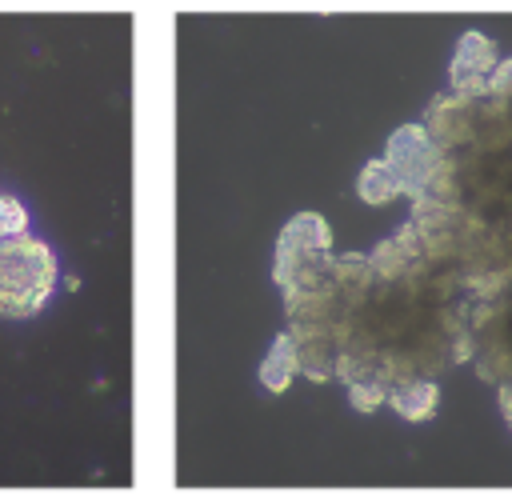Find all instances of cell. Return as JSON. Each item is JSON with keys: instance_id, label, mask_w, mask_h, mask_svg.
<instances>
[{"instance_id": "cell-6", "label": "cell", "mask_w": 512, "mask_h": 504, "mask_svg": "<svg viewBox=\"0 0 512 504\" xmlns=\"http://www.w3.org/2000/svg\"><path fill=\"white\" fill-rule=\"evenodd\" d=\"M356 192H360L364 204H388V200L404 196V192H400V180H396V172H392V164H388L384 156L364 164V172H360V180H356Z\"/></svg>"}, {"instance_id": "cell-7", "label": "cell", "mask_w": 512, "mask_h": 504, "mask_svg": "<svg viewBox=\"0 0 512 504\" xmlns=\"http://www.w3.org/2000/svg\"><path fill=\"white\" fill-rule=\"evenodd\" d=\"M28 236V212L16 196H0V240Z\"/></svg>"}, {"instance_id": "cell-2", "label": "cell", "mask_w": 512, "mask_h": 504, "mask_svg": "<svg viewBox=\"0 0 512 504\" xmlns=\"http://www.w3.org/2000/svg\"><path fill=\"white\" fill-rule=\"evenodd\" d=\"M332 248V232H328V220L316 216V212H300L292 224H284L280 232V244H276V284L284 288L312 256L328 252Z\"/></svg>"}, {"instance_id": "cell-5", "label": "cell", "mask_w": 512, "mask_h": 504, "mask_svg": "<svg viewBox=\"0 0 512 504\" xmlns=\"http://www.w3.org/2000/svg\"><path fill=\"white\" fill-rule=\"evenodd\" d=\"M436 400H440V392H436V380L432 376H408V380H400V384L388 388V404L404 420H428L436 412Z\"/></svg>"}, {"instance_id": "cell-4", "label": "cell", "mask_w": 512, "mask_h": 504, "mask_svg": "<svg viewBox=\"0 0 512 504\" xmlns=\"http://www.w3.org/2000/svg\"><path fill=\"white\" fill-rule=\"evenodd\" d=\"M296 372H300V340H296V332H280L260 364V384L268 392H288Z\"/></svg>"}, {"instance_id": "cell-3", "label": "cell", "mask_w": 512, "mask_h": 504, "mask_svg": "<svg viewBox=\"0 0 512 504\" xmlns=\"http://www.w3.org/2000/svg\"><path fill=\"white\" fill-rule=\"evenodd\" d=\"M496 72V44L484 32H464L456 60H452V92L476 96L488 88V76Z\"/></svg>"}, {"instance_id": "cell-1", "label": "cell", "mask_w": 512, "mask_h": 504, "mask_svg": "<svg viewBox=\"0 0 512 504\" xmlns=\"http://www.w3.org/2000/svg\"><path fill=\"white\" fill-rule=\"evenodd\" d=\"M56 288V256L32 236L0 240V316H36Z\"/></svg>"}]
</instances>
